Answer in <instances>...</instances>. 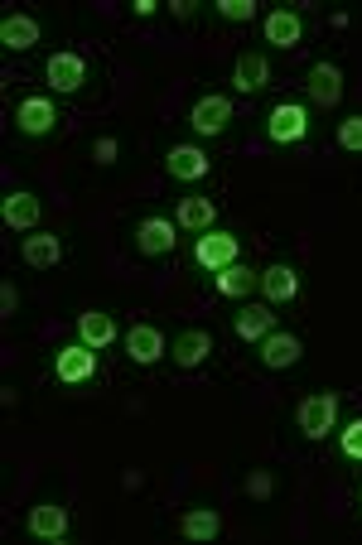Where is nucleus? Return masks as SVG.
I'll list each match as a JSON object with an SVG mask.
<instances>
[{"label":"nucleus","mask_w":362,"mask_h":545,"mask_svg":"<svg viewBox=\"0 0 362 545\" xmlns=\"http://www.w3.org/2000/svg\"><path fill=\"white\" fill-rule=\"evenodd\" d=\"M0 44L15 49V54H25V49L39 44V25H34L29 15H5V20H0Z\"/></svg>","instance_id":"20"},{"label":"nucleus","mask_w":362,"mask_h":545,"mask_svg":"<svg viewBox=\"0 0 362 545\" xmlns=\"http://www.w3.org/2000/svg\"><path fill=\"white\" fill-rule=\"evenodd\" d=\"M237 256H242V242L232 232H203L194 246V261L203 271H227V266H237Z\"/></svg>","instance_id":"2"},{"label":"nucleus","mask_w":362,"mask_h":545,"mask_svg":"<svg viewBox=\"0 0 362 545\" xmlns=\"http://www.w3.org/2000/svg\"><path fill=\"white\" fill-rule=\"evenodd\" d=\"M169 353H174L179 367H198L203 357L213 353V333H208V328H184V333L174 338V348H169Z\"/></svg>","instance_id":"16"},{"label":"nucleus","mask_w":362,"mask_h":545,"mask_svg":"<svg viewBox=\"0 0 362 545\" xmlns=\"http://www.w3.org/2000/svg\"><path fill=\"white\" fill-rule=\"evenodd\" d=\"M54 372H58V382H68V386L92 382V372H97V348H87V343L63 348V353H58V362H54Z\"/></svg>","instance_id":"4"},{"label":"nucleus","mask_w":362,"mask_h":545,"mask_svg":"<svg viewBox=\"0 0 362 545\" xmlns=\"http://www.w3.org/2000/svg\"><path fill=\"white\" fill-rule=\"evenodd\" d=\"M112 338H116L112 314H97V309H92V314H83V319H78V343H87V348H97V353H102Z\"/></svg>","instance_id":"23"},{"label":"nucleus","mask_w":362,"mask_h":545,"mask_svg":"<svg viewBox=\"0 0 362 545\" xmlns=\"http://www.w3.org/2000/svg\"><path fill=\"white\" fill-rule=\"evenodd\" d=\"M261 295L271 304H290L300 295V275L290 271V266H271V271H261Z\"/></svg>","instance_id":"19"},{"label":"nucleus","mask_w":362,"mask_h":545,"mask_svg":"<svg viewBox=\"0 0 362 545\" xmlns=\"http://www.w3.org/2000/svg\"><path fill=\"white\" fill-rule=\"evenodd\" d=\"M44 73L54 82V92H78L87 82V63H83V54H54Z\"/></svg>","instance_id":"12"},{"label":"nucleus","mask_w":362,"mask_h":545,"mask_svg":"<svg viewBox=\"0 0 362 545\" xmlns=\"http://www.w3.org/2000/svg\"><path fill=\"white\" fill-rule=\"evenodd\" d=\"M179 531H184L189 541H213V536L223 531V517H218L213 507H194V512H184Z\"/></svg>","instance_id":"24"},{"label":"nucleus","mask_w":362,"mask_h":545,"mask_svg":"<svg viewBox=\"0 0 362 545\" xmlns=\"http://www.w3.org/2000/svg\"><path fill=\"white\" fill-rule=\"evenodd\" d=\"M305 131H309V111L300 102H280L271 111V121H266V136L276 145H295V140H305Z\"/></svg>","instance_id":"3"},{"label":"nucleus","mask_w":362,"mask_h":545,"mask_svg":"<svg viewBox=\"0 0 362 545\" xmlns=\"http://www.w3.org/2000/svg\"><path fill=\"white\" fill-rule=\"evenodd\" d=\"M218 290H223V295H232V300H242V295H251V290H261V271L227 266V271H218Z\"/></svg>","instance_id":"25"},{"label":"nucleus","mask_w":362,"mask_h":545,"mask_svg":"<svg viewBox=\"0 0 362 545\" xmlns=\"http://www.w3.org/2000/svg\"><path fill=\"white\" fill-rule=\"evenodd\" d=\"M358 502H362V492H358Z\"/></svg>","instance_id":"33"},{"label":"nucleus","mask_w":362,"mask_h":545,"mask_svg":"<svg viewBox=\"0 0 362 545\" xmlns=\"http://www.w3.org/2000/svg\"><path fill=\"white\" fill-rule=\"evenodd\" d=\"M300 39H305V20H300L295 10H271V15H266V44H276V49H300Z\"/></svg>","instance_id":"9"},{"label":"nucleus","mask_w":362,"mask_h":545,"mask_svg":"<svg viewBox=\"0 0 362 545\" xmlns=\"http://www.w3.org/2000/svg\"><path fill=\"white\" fill-rule=\"evenodd\" d=\"M232 82H237V92H261L271 82V63L261 54H242L237 68H232Z\"/></svg>","instance_id":"21"},{"label":"nucleus","mask_w":362,"mask_h":545,"mask_svg":"<svg viewBox=\"0 0 362 545\" xmlns=\"http://www.w3.org/2000/svg\"><path fill=\"white\" fill-rule=\"evenodd\" d=\"M15 121H20V131H25V136H49V131L58 126V111H54L49 97H25L20 111H15Z\"/></svg>","instance_id":"7"},{"label":"nucleus","mask_w":362,"mask_h":545,"mask_svg":"<svg viewBox=\"0 0 362 545\" xmlns=\"http://www.w3.org/2000/svg\"><path fill=\"white\" fill-rule=\"evenodd\" d=\"M338 145L353 150V155H362V116H348V121L338 126Z\"/></svg>","instance_id":"26"},{"label":"nucleus","mask_w":362,"mask_h":545,"mask_svg":"<svg viewBox=\"0 0 362 545\" xmlns=\"http://www.w3.org/2000/svg\"><path fill=\"white\" fill-rule=\"evenodd\" d=\"M39 198L34 193H5V203H0V218L5 227H15V232H29V227H39Z\"/></svg>","instance_id":"11"},{"label":"nucleus","mask_w":362,"mask_h":545,"mask_svg":"<svg viewBox=\"0 0 362 545\" xmlns=\"http://www.w3.org/2000/svg\"><path fill=\"white\" fill-rule=\"evenodd\" d=\"M309 97H314L319 107H338V97H343V73H338V63H314V68H309Z\"/></svg>","instance_id":"13"},{"label":"nucleus","mask_w":362,"mask_h":545,"mask_svg":"<svg viewBox=\"0 0 362 545\" xmlns=\"http://www.w3.org/2000/svg\"><path fill=\"white\" fill-rule=\"evenodd\" d=\"M155 10H160V0H136V15H140V20H150Z\"/></svg>","instance_id":"32"},{"label":"nucleus","mask_w":362,"mask_h":545,"mask_svg":"<svg viewBox=\"0 0 362 545\" xmlns=\"http://www.w3.org/2000/svg\"><path fill=\"white\" fill-rule=\"evenodd\" d=\"M300 430H305L309 439H324V435H334L338 430V396L334 391H319V396H305L300 401Z\"/></svg>","instance_id":"1"},{"label":"nucleus","mask_w":362,"mask_h":545,"mask_svg":"<svg viewBox=\"0 0 362 545\" xmlns=\"http://www.w3.org/2000/svg\"><path fill=\"white\" fill-rule=\"evenodd\" d=\"M20 256H25V266H34V271H49V266L63 261V242H58L54 232H34V237H25Z\"/></svg>","instance_id":"15"},{"label":"nucleus","mask_w":362,"mask_h":545,"mask_svg":"<svg viewBox=\"0 0 362 545\" xmlns=\"http://www.w3.org/2000/svg\"><path fill=\"white\" fill-rule=\"evenodd\" d=\"M29 531H34L39 541H63V536H68V507H54V502L34 507V512H29Z\"/></svg>","instance_id":"17"},{"label":"nucleus","mask_w":362,"mask_h":545,"mask_svg":"<svg viewBox=\"0 0 362 545\" xmlns=\"http://www.w3.org/2000/svg\"><path fill=\"white\" fill-rule=\"evenodd\" d=\"M343 454H348L353 464H362V415L353 425H343Z\"/></svg>","instance_id":"28"},{"label":"nucleus","mask_w":362,"mask_h":545,"mask_svg":"<svg viewBox=\"0 0 362 545\" xmlns=\"http://www.w3.org/2000/svg\"><path fill=\"white\" fill-rule=\"evenodd\" d=\"M271 488H276V483H271V473H251V478H247L251 497H271Z\"/></svg>","instance_id":"29"},{"label":"nucleus","mask_w":362,"mask_h":545,"mask_svg":"<svg viewBox=\"0 0 362 545\" xmlns=\"http://www.w3.org/2000/svg\"><path fill=\"white\" fill-rule=\"evenodd\" d=\"M232 328H237V338H247V343H261L266 333H276V314H271L266 304H247V309L232 319Z\"/></svg>","instance_id":"18"},{"label":"nucleus","mask_w":362,"mask_h":545,"mask_svg":"<svg viewBox=\"0 0 362 545\" xmlns=\"http://www.w3.org/2000/svg\"><path fill=\"white\" fill-rule=\"evenodd\" d=\"M97 164H116V140L112 136L97 140Z\"/></svg>","instance_id":"31"},{"label":"nucleus","mask_w":362,"mask_h":545,"mask_svg":"<svg viewBox=\"0 0 362 545\" xmlns=\"http://www.w3.org/2000/svg\"><path fill=\"white\" fill-rule=\"evenodd\" d=\"M15 304H20V295H15V285L5 280V285H0V314H15Z\"/></svg>","instance_id":"30"},{"label":"nucleus","mask_w":362,"mask_h":545,"mask_svg":"<svg viewBox=\"0 0 362 545\" xmlns=\"http://www.w3.org/2000/svg\"><path fill=\"white\" fill-rule=\"evenodd\" d=\"M136 251L140 256H169V251H174V222L169 218H145L136 227Z\"/></svg>","instance_id":"8"},{"label":"nucleus","mask_w":362,"mask_h":545,"mask_svg":"<svg viewBox=\"0 0 362 545\" xmlns=\"http://www.w3.org/2000/svg\"><path fill=\"white\" fill-rule=\"evenodd\" d=\"M169 179H184V184H194V179H208V155L198 150V145H174L169 150Z\"/></svg>","instance_id":"10"},{"label":"nucleus","mask_w":362,"mask_h":545,"mask_svg":"<svg viewBox=\"0 0 362 545\" xmlns=\"http://www.w3.org/2000/svg\"><path fill=\"white\" fill-rule=\"evenodd\" d=\"M218 15H223V20H232V25H242V20H251V15H256V0H218Z\"/></svg>","instance_id":"27"},{"label":"nucleus","mask_w":362,"mask_h":545,"mask_svg":"<svg viewBox=\"0 0 362 545\" xmlns=\"http://www.w3.org/2000/svg\"><path fill=\"white\" fill-rule=\"evenodd\" d=\"M126 353H131V362H140V367L160 362V357H165V333H160L155 324H131V333H126Z\"/></svg>","instance_id":"6"},{"label":"nucleus","mask_w":362,"mask_h":545,"mask_svg":"<svg viewBox=\"0 0 362 545\" xmlns=\"http://www.w3.org/2000/svg\"><path fill=\"white\" fill-rule=\"evenodd\" d=\"M300 353H305V348H300V338H295V333H266V338H261V362H266V367H295V362H300Z\"/></svg>","instance_id":"14"},{"label":"nucleus","mask_w":362,"mask_h":545,"mask_svg":"<svg viewBox=\"0 0 362 545\" xmlns=\"http://www.w3.org/2000/svg\"><path fill=\"white\" fill-rule=\"evenodd\" d=\"M213 222H218V208H213V198H184L179 203V227H189V232H213Z\"/></svg>","instance_id":"22"},{"label":"nucleus","mask_w":362,"mask_h":545,"mask_svg":"<svg viewBox=\"0 0 362 545\" xmlns=\"http://www.w3.org/2000/svg\"><path fill=\"white\" fill-rule=\"evenodd\" d=\"M189 121H194L198 136H218V131H227V121H232V102L208 92V97H198V102H194Z\"/></svg>","instance_id":"5"}]
</instances>
